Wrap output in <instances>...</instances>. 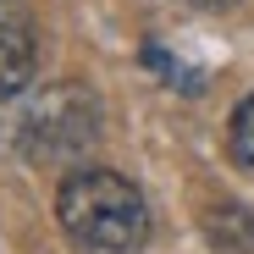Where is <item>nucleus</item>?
Instances as JSON below:
<instances>
[{"label":"nucleus","mask_w":254,"mask_h":254,"mask_svg":"<svg viewBox=\"0 0 254 254\" xmlns=\"http://www.w3.org/2000/svg\"><path fill=\"white\" fill-rule=\"evenodd\" d=\"M183 6H193V11H227V6H238V0H183Z\"/></svg>","instance_id":"nucleus-6"},{"label":"nucleus","mask_w":254,"mask_h":254,"mask_svg":"<svg viewBox=\"0 0 254 254\" xmlns=\"http://www.w3.org/2000/svg\"><path fill=\"white\" fill-rule=\"evenodd\" d=\"M33 17L22 0H0V105L17 100L28 83H33Z\"/></svg>","instance_id":"nucleus-3"},{"label":"nucleus","mask_w":254,"mask_h":254,"mask_svg":"<svg viewBox=\"0 0 254 254\" xmlns=\"http://www.w3.org/2000/svg\"><path fill=\"white\" fill-rule=\"evenodd\" d=\"M227 149H232V166L238 172H249L254 177V94L232 111V122H227Z\"/></svg>","instance_id":"nucleus-5"},{"label":"nucleus","mask_w":254,"mask_h":254,"mask_svg":"<svg viewBox=\"0 0 254 254\" xmlns=\"http://www.w3.org/2000/svg\"><path fill=\"white\" fill-rule=\"evenodd\" d=\"M94 138H100V105L77 83H50L45 94H28L22 111L11 116V144L45 166L77 160Z\"/></svg>","instance_id":"nucleus-2"},{"label":"nucleus","mask_w":254,"mask_h":254,"mask_svg":"<svg viewBox=\"0 0 254 254\" xmlns=\"http://www.w3.org/2000/svg\"><path fill=\"white\" fill-rule=\"evenodd\" d=\"M56 221L77 254H138L149 243V204L111 166H72L56 188Z\"/></svg>","instance_id":"nucleus-1"},{"label":"nucleus","mask_w":254,"mask_h":254,"mask_svg":"<svg viewBox=\"0 0 254 254\" xmlns=\"http://www.w3.org/2000/svg\"><path fill=\"white\" fill-rule=\"evenodd\" d=\"M204 238L216 243L221 254H254V210L249 204H216L204 216Z\"/></svg>","instance_id":"nucleus-4"}]
</instances>
